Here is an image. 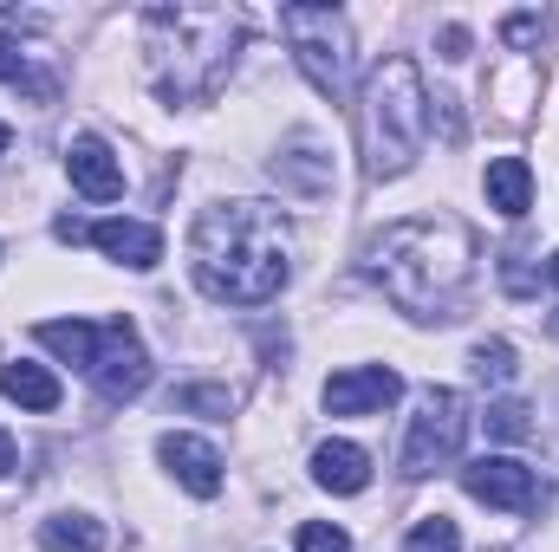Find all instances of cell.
<instances>
[{
  "mask_svg": "<svg viewBox=\"0 0 559 552\" xmlns=\"http://www.w3.org/2000/svg\"><path fill=\"white\" fill-rule=\"evenodd\" d=\"M293 261V235L267 202H215L195 215L189 274L215 305H267Z\"/></svg>",
  "mask_w": 559,
  "mask_h": 552,
  "instance_id": "cell-1",
  "label": "cell"
},
{
  "mask_svg": "<svg viewBox=\"0 0 559 552\" xmlns=\"http://www.w3.org/2000/svg\"><path fill=\"white\" fill-rule=\"evenodd\" d=\"M475 241L462 221L449 215H417V221H391L371 241V279L384 286L391 305H404L411 319H455V299L468 286Z\"/></svg>",
  "mask_w": 559,
  "mask_h": 552,
  "instance_id": "cell-2",
  "label": "cell"
},
{
  "mask_svg": "<svg viewBox=\"0 0 559 552\" xmlns=\"http://www.w3.org/2000/svg\"><path fill=\"white\" fill-rule=\"evenodd\" d=\"M143 26L163 98H209L241 46V13L228 7H150Z\"/></svg>",
  "mask_w": 559,
  "mask_h": 552,
  "instance_id": "cell-3",
  "label": "cell"
},
{
  "mask_svg": "<svg viewBox=\"0 0 559 552\" xmlns=\"http://www.w3.org/2000/svg\"><path fill=\"white\" fill-rule=\"evenodd\" d=\"M423 131H429V92H423L417 59L391 52L378 59L371 85H365V143H371V176H404L423 156Z\"/></svg>",
  "mask_w": 559,
  "mask_h": 552,
  "instance_id": "cell-4",
  "label": "cell"
},
{
  "mask_svg": "<svg viewBox=\"0 0 559 552\" xmlns=\"http://www.w3.org/2000/svg\"><path fill=\"white\" fill-rule=\"evenodd\" d=\"M280 33L299 59V72L312 79L319 98L345 105L352 92V26L338 7H280Z\"/></svg>",
  "mask_w": 559,
  "mask_h": 552,
  "instance_id": "cell-5",
  "label": "cell"
},
{
  "mask_svg": "<svg viewBox=\"0 0 559 552\" xmlns=\"http://www.w3.org/2000/svg\"><path fill=\"white\" fill-rule=\"evenodd\" d=\"M462 429H468V404L455 391H423L417 416H411V435H404V455H397L404 481H423V475L449 468L455 448H462Z\"/></svg>",
  "mask_w": 559,
  "mask_h": 552,
  "instance_id": "cell-6",
  "label": "cell"
},
{
  "mask_svg": "<svg viewBox=\"0 0 559 552\" xmlns=\"http://www.w3.org/2000/svg\"><path fill=\"white\" fill-rule=\"evenodd\" d=\"M462 488H468L481 507H501V514H521V507L540 501V475H534L527 461H514V455H481V461H468V468H462Z\"/></svg>",
  "mask_w": 559,
  "mask_h": 552,
  "instance_id": "cell-7",
  "label": "cell"
},
{
  "mask_svg": "<svg viewBox=\"0 0 559 552\" xmlns=\"http://www.w3.org/2000/svg\"><path fill=\"white\" fill-rule=\"evenodd\" d=\"M397 397H404V377H397L391 364L338 371V377L325 384V410H332V416H378V410H391Z\"/></svg>",
  "mask_w": 559,
  "mask_h": 552,
  "instance_id": "cell-8",
  "label": "cell"
},
{
  "mask_svg": "<svg viewBox=\"0 0 559 552\" xmlns=\"http://www.w3.org/2000/svg\"><path fill=\"white\" fill-rule=\"evenodd\" d=\"M98 391L111 397V404H124V397H138L143 384H150V358H143L138 332L124 325V319H111V345H105V358H98Z\"/></svg>",
  "mask_w": 559,
  "mask_h": 552,
  "instance_id": "cell-9",
  "label": "cell"
},
{
  "mask_svg": "<svg viewBox=\"0 0 559 552\" xmlns=\"http://www.w3.org/2000/svg\"><path fill=\"white\" fill-rule=\"evenodd\" d=\"M66 169H72V189H85L92 202H118L124 195V163L111 156L105 137H79L66 149Z\"/></svg>",
  "mask_w": 559,
  "mask_h": 552,
  "instance_id": "cell-10",
  "label": "cell"
},
{
  "mask_svg": "<svg viewBox=\"0 0 559 552\" xmlns=\"http://www.w3.org/2000/svg\"><path fill=\"white\" fill-rule=\"evenodd\" d=\"M156 455L169 461V475H176L189 494H202V501H209V494H222V455H215L202 435H163V442H156Z\"/></svg>",
  "mask_w": 559,
  "mask_h": 552,
  "instance_id": "cell-11",
  "label": "cell"
},
{
  "mask_svg": "<svg viewBox=\"0 0 559 552\" xmlns=\"http://www.w3.org/2000/svg\"><path fill=\"white\" fill-rule=\"evenodd\" d=\"M85 241L105 248L118 267H138V274H150L163 261V235L150 221H98V228H85Z\"/></svg>",
  "mask_w": 559,
  "mask_h": 552,
  "instance_id": "cell-12",
  "label": "cell"
},
{
  "mask_svg": "<svg viewBox=\"0 0 559 552\" xmlns=\"http://www.w3.org/2000/svg\"><path fill=\"white\" fill-rule=\"evenodd\" d=\"M312 481L325 494H365L371 488V455L358 442H319L312 448Z\"/></svg>",
  "mask_w": 559,
  "mask_h": 552,
  "instance_id": "cell-13",
  "label": "cell"
},
{
  "mask_svg": "<svg viewBox=\"0 0 559 552\" xmlns=\"http://www.w3.org/2000/svg\"><path fill=\"white\" fill-rule=\"evenodd\" d=\"M39 345H52L66 364H79V371H98V358H105V345H111V325H85V319H46L39 325Z\"/></svg>",
  "mask_w": 559,
  "mask_h": 552,
  "instance_id": "cell-14",
  "label": "cell"
},
{
  "mask_svg": "<svg viewBox=\"0 0 559 552\" xmlns=\"http://www.w3.org/2000/svg\"><path fill=\"white\" fill-rule=\"evenodd\" d=\"M0 397H13L20 410H59V397H66V384L46 371V364H26V358H7L0 364Z\"/></svg>",
  "mask_w": 559,
  "mask_h": 552,
  "instance_id": "cell-15",
  "label": "cell"
},
{
  "mask_svg": "<svg viewBox=\"0 0 559 552\" xmlns=\"http://www.w3.org/2000/svg\"><path fill=\"white\" fill-rule=\"evenodd\" d=\"M488 208H501L508 221H521L534 208V176H527L521 156H495L488 163Z\"/></svg>",
  "mask_w": 559,
  "mask_h": 552,
  "instance_id": "cell-16",
  "label": "cell"
},
{
  "mask_svg": "<svg viewBox=\"0 0 559 552\" xmlns=\"http://www.w3.org/2000/svg\"><path fill=\"white\" fill-rule=\"evenodd\" d=\"M274 176L286 182V189H299V195H325V189H332V163H325L312 143H293V149L274 163Z\"/></svg>",
  "mask_w": 559,
  "mask_h": 552,
  "instance_id": "cell-17",
  "label": "cell"
},
{
  "mask_svg": "<svg viewBox=\"0 0 559 552\" xmlns=\"http://www.w3.org/2000/svg\"><path fill=\"white\" fill-rule=\"evenodd\" d=\"M39 547L46 552H98L105 547V527H98L92 514H52V520L39 527Z\"/></svg>",
  "mask_w": 559,
  "mask_h": 552,
  "instance_id": "cell-18",
  "label": "cell"
},
{
  "mask_svg": "<svg viewBox=\"0 0 559 552\" xmlns=\"http://www.w3.org/2000/svg\"><path fill=\"white\" fill-rule=\"evenodd\" d=\"M468 371H475L481 384H508V377H514V345H508V338H481V345L468 351Z\"/></svg>",
  "mask_w": 559,
  "mask_h": 552,
  "instance_id": "cell-19",
  "label": "cell"
},
{
  "mask_svg": "<svg viewBox=\"0 0 559 552\" xmlns=\"http://www.w3.org/2000/svg\"><path fill=\"white\" fill-rule=\"evenodd\" d=\"M0 79H7V85H26V92H33L39 105L52 98V79H39V72L26 65V52H20L13 39H0Z\"/></svg>",
  "mask_w": 559,
  "mask_h": 552,
  "instance_id": "cell-20",
  "label": "cell"
},
{
  "mask_svg": "<svg viewBox=\"0 0 559 552\" xmlns=\"http://www.w3.org/2000/svg\"><path fill=\"white\" fill-rule=\"evenodd\" d=\"M404 552H462V533H455L449 514H429V520H417V533L404 540Z\"/></svg>",
  "mask_w": 559,
  "mask_h": 552,
  "instance_id": "cell-21",
  "label": "cell"
},
{
  "mask_svg": "<svg viewBox=\"0 0 559 552\" xmlns=\"http://www.w3.org/2000/svg\"><path fill=\"white\" fill-rule=\"evenodd\" d=\"M488 435H501V442H527L534 435V416H527V404H488Z\"/></svg>",
  "mask_w": 559,
  "mask_h": 552,
  "instance_id": "cell-22",
  "label": "cell"
},
{
  "mask_svg": "<svg viewBox=\"0 0 559 552\" xmlns=\"http://www.w3.org/2000/svg\"><path fill=\"white\" fill-rule=\"evenodd\" d=\"M299 552H352V540L338 527H325V520H306L299 527Z\"/></svg>",
  "mask_w": 559,
  "mask_h": 552,
  "instance_id": "cell-23",
  "label": "cell"
},
{
  "mask_svg": "<svg viewBox=\"0 0 559 552\" xmlns=\"http://www.w3.org/2000/svg\"><path fill=\"white\" fill-rule=\"evenodd\" d=\"M176 410H215V416H228V410H235V397H228V391H202V384H189V391H176Z\"/></svg>",
  "mask_w": 559,
  "mask_h": 552,
  "instance_id": "cell-24",
  "label": "cell"
},
{
  "mask_svg": "<svg viewBox=\"0 0 559 552\" xmlns=\"http://www.w3.org/2000/svg\"><path fill=\"white\" fill-rule=\"evenodd\" d=\"M534 33H540V13H508V20H501V39H508V46H527Z\"/></svg>",
  "mask_w": 559,
  "mask_h": 552,
  "instance_id": "cell-25",
  "label": "cell"
},
{
  "mask_svg": "<svg viewBox=\"0 0 559 552\" xmlns=\"http://www.w3.org/2000/svg\"><path fill=\"white\" fill-rule=\"evenodd\" d=\"M442 52L462 59V52H468V33H462V26H442Z\"/></svg>",
  "mask_w": 559,
  "mask_h": 552,
  "instance_id": "cell-26",
  "label": "cell"
},
{
  "mask_svg": "<svg viewBox=\"0 0 559 552\" xmlns=\"http://www.w3.org/2000/svg\"><path fill=\"white\" fill-rule=\"evenodd\" d=\"M7 468H13V435L0 429V475H7Z\"/></svg>",
  "mask_w": 559,
  "mask_h": 552,
  "instance_id": "cell-27",
  "label": "cell"
},
{
  "mask_svg": "<svg viewBox=\"0 0 559 552\" xmlns=\"http://www.w3.org/2000/svg\"><path fill=\"white\" fill-rule=\"evenodd\" d=\"M547 279H554V286H559V254H554V261H547Z\"/></svg>",
  "mask_w": 559,
  "mask_h": 552,
  "instance_id": "cell-28",
  "label": "cell"
},
{
  "mask_svg": "<svg viewBox=\"0 0 559 552\" xmlns=\"http://www.w3.org/2000/svg\"><path fill=\"white\" fill-rule=\"evenodd\" d=\"M7 137H13V131H7V124H0V156H7Z\"/></svg>",
  "mask_w": 559,
  "mask_h": 552,
  "instance_id": "cell-29",
  "label": "cell"
}]
</instances>
